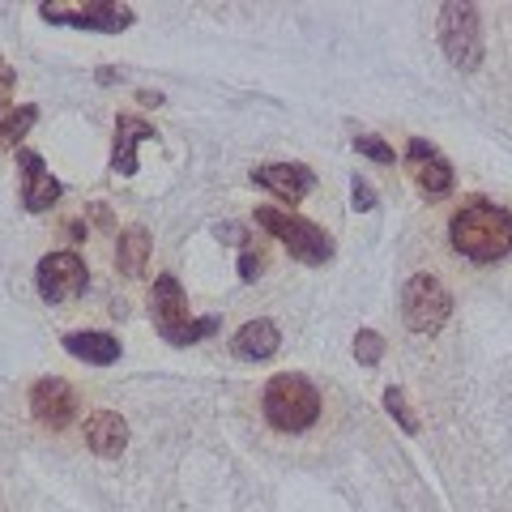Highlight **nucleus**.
Here are the masks:
<instances>
[{
	"label": "nucleus",
	"mask_w": 512,
	"mask_h": 512,
	"mask_svg": "<svg viewBox=\"0 0 512 512\" xmlns=\"http://www.w3.org/2000/svg\"><path fill=\"white\" fill-rule=\"evenodd\" d=\"M448 244L470 265H500L512 252V210L491 197H466L448 214Z\"/></svg>",
	"instance_id": "obj_1"
},
{
	"label": "nucleus",
	"mask_w": 512,
	"mask_h": 512,
	"mask_svg": "<svg viewBox=\"0 0 512 512\" xmlns=\"http://www.w3.org/2000/svg\"><path fill=\"white\" fill-rule=\"evenodd\" d=\"M320 410H325V397H320L316 384L308 376H299V372L274 376L265 384V393H261L265 423L274 431H282V436H299V431H308L320 419Z\"/></svg>",
	"instance_id": "obj_2"
},
{
	"label": "nucleus",
	"mask_w": 512,
	"mask_h": 512,
	"mask_svg": "<svg viewBox=\"0 0 512 512\" xmlns=\"http://www.w3.org/2000/svg\"><path fill=\"white\" fill-rule=\"evenodd\" d=\"M150 303H154V325H158V333H163V342H171V346H192V342L218 333V325H222L218 316L188 320V299H184V286H180L175 274H158L154 278Z\"/></svg>",
	"instance_id": "obj_3"
},
{
	"label": "nucleus",
	"mask_w": 512,
	"mask_h": 512,
	"mask_svg": "<svg viewBox=\"0 0 512 512\" xmlns=\"http://www.w3.org/2000/svg\"><path fill=\"white\" fill-rule=\"evenodd\" d=\"M256 227H265L274 239H282V248L303 265H325L333 256L329 231H320L316 222L299 218L291 210H274V205H256Z\"/></svg>",
	"instance_id": "obj_4"
},
{
	"label": "nucleus",
	"mask_w": 512,
	"mask_h": 512,
	"mask_svg": "<svg viewBox=\"0 0 512 512\" xmlns=\"http://www.w3.org/2000/svg\"><path fill=\"white\" fill-rule=\"evenodd\" d=\"M402 316L410 333L436 338L444 329V320L453 316V295H448V286L436 274H414L402 291Z\"/></svg>",
	"instance_id": "obj_5"
},
{
	"label": "nucleus",
	"mask_w": 512,
	"mask_h": 512,
	"mask_svg": "<svg viewBox=\"0 0 512 512\" xmlns=\"http://www.w3.org/2000/svg\"><path fill=\"white\" fill-rule=\"evenodd\" d=\"M440 47L453 69H478L487 56V43H483V26H478V9L474 5H461V0H453V5L440 9Z\"/></svg>",
	"instance_id": "obj_6"
},
{
	"label": "nucleus",
	"mask_w": 512,
	"mask_h": 512,
	"mask_svg": "<svg viewBox=\"0 0 512 512\" xmlns=\"http://www.w3.org/2000/svg\"><path fill=\"white\" fill-rule=\"evenodd\" d=\"M35 286H39V299L43 303H73L86 295L90 286V269L77 252H52L39 261V274H35Z\"/></svg>",
	"instance_id": "obj_7"
},
{
	"label": "nucleus",
	"mask_w": 512,
	"mask_h": 512,
	"mask_svg": "<svg viewBox=\"0 0 512 512\" xmlns=\"http://www.w3.org/2000/svg\"><path fill=\"white\" fill-rule=\"evenodd\" d=\"M406 167H410V180L414 188L423 192L427 201H444L448 192L457 188V175H453V163L431 146V141L423 137H410V146H406Z\"/></svg>",
	"instance_id": "obj_8"
},
{
	"label": "nucleus",
	"mask_w": 512,
	"mask_h": 512,
	"mask_svg": "<svg viewBox=\"0 0 512 512\" xmlns=\"http://www.w3.org/2000/svg\"><path fill=\"white\" fill-rule=\"evenodd\" d=\"M30 414H35V423H43L47 431L69 427L73 414H77V393H73V384L60 380V376L35 380V389H30Z\"/></svg>",
	"instance_id": "obj_9"
},
{
	"label": "nucleus",
	"mask_w": 512,
	"mask_h": 512,
	"mask_svg": "<svg viewBox=\"0 0 512 512\" xmlns=\"http://www.w3.org/2000/svg\"><path fill=\"white\" fill-rule=\"evenodd\" d=\"M43 18L52 26H73V30H99V35H120L124 26H133V9L124 5H90V9H43Z\"/></svg>",
	"instance_id": "obj_10"
},
{
	"label": "nucleus",
	"mask_w": 512,
	"mask_h": 512,
	"mask_svg": "<svg viewBox=\"0 0 512 512\" xmlns=\"http://www.w3.org/2000/svg\"><path fill=\"white\" fill-rule=\"evenodd\" d=\"M252 180L261 184V188H269V192H278L286 205L303 201L316 188V175L303 167V163H265V167L252 171Z\"/></svg>",
	"instance_id": "obj_11"
},
{
	"label": "nucleus",
	"mask_w": 512,
	"mask_h": 512,
	"mask_svg": "<svg viewBox=\"0 0 512 512\" xmlns=\"http://www.w3.org/2000/svg\"><path fill=\"white\" fill-rule=\"evenodd\" d=\"M18 163L26 167V192H22V201H26V210L30 214H39V210H52L56 197H60V184L52 180V171L43 167V158L35 150H22L18 154Z\"/></svg>",
	"instance_id": "obj_12"
},
{
	"label": "nucleus",
	"mask_w": 512,
	"mask_h": 512,
	"mask_svg": "<svg viewBox=\"0 0 512 512\" xmlns=\"http://www.w3.org/2000/svg\"><path fill=\"white\" fill-rule=\"evenodd\" d=\"M82 431H86V444L99 457H120V448L128 444V423L116 410H94Z\"/></svg>",
	"instance_id": "obj_13"
},
{
	"label": "nucleus",
	"mask_w": 512,
	"mask_h": 512,
	"mask_svg": "<svg viewBox=\"0 0 512 512\" xmlns=\"http://www.w3.org/2000/svg\"><path fill=\"white\" fill-rule=\"evenodd\" d=\"M278 342H282V333H278V325H274V320H248V325L235 333L231 350H235L239 359L256 363V359H269V355H274V350H278Z\"/></svg>",
	"instance_id": "obj_14"
},
{
	"label": "nucleus",
	"mask_w": 512,
	"mask_h": 512,
	"mask_svg": "<svg viewBox=\"0 0 512 512\" xmlns=\"http://www.w3.org/2000/svg\"><path fill=\"white\" fill-rule=\"evenodd\" d=\"M154 128L146 120L137 116H120L116 120V158H111V167H116L120 175H133L137 171V146L141 141H150Z\"/></svg>",
	"instance_id": "obj_15"
},
{
	"label": "nucleus",
	"mask_w": 512,
	"mask_h": 512,
	"mask_svg": "<svg viewBox=\"0 0 512 512\" xmlns=\"http://www.w3.org/2000/svg\"><path fill=\"white\" fill-rule=\"evenodd\" d=\"M64 346H69V355L86 359L94 367H111V363L120 359V342L111 338V333H69Z\"/></svg>",
	"instance_id": "obj_16"
},
{
	"label": "nucleus",
	"mask_w": 512,
	"mask_h": 512,
	"mask_svg": "<svg viewBox=\"0 0 512 512\" xmlns=\"http://www.w3.org/2000/svg\"><path fill=\"white\" fill-rule=\"evenodd\" d=\"M146 261H150V235L141 227L120 231V239H116V269H120V274L124 278L146 274Z\"/></svg>",
	"instance_id": "obj_17"
},
{
	"label": "nucleus",
	"mask_w": 512,
	"mask_h": 512,
	"mask_svg": "<svg viewBox=\"0 0 512 512\" xmlns=\"http://www.w3.org/2000/svg\"><path fill=\"white\" fill-rule=\"evenodd\" d=\"M355 150H359L363 158H372V163L393 167V146H384V141L372 137V133H359V137H355Z\"/></svg>",
	"instance_id": "obj_18"
},
{
	"label": "nucleus",
	"mask_w": 512,
	"mask_h": 512,
	"mask_svg": "<svg viewBox=\"0 0 512 512\" xmlns=\"http://www.w3.org/2000/svg\"><path fill=\"white\" fill-rule=\"evenodd\" d=\"M380 355H384V342H380V333H372V329H363L359 338H355V359L359 363H380Z\"/></svg>",
	"instance_id": "obj_19"
},
{
	"label": "nucleus",
	"mask_w": 512,
	"mask_h": 512,
	"mask_svg": "<svg viewBox=\"0 0 512 512\" xmlns=\"http://www.w3.org/2000/svg\"><path fill=\"white\" fill-rule=\"evenodd\" d=\"M35 116H39L35 107H22V111H13V116H9L5 124H0V141H18V137L26 133V128L35 124Z\"/></svg>",
	"instance_id": "obj_20"
},
{
	"label": "nucleus",
	"mask_w": 512,
	"mask_h": 512,
	"mask_svg": "<svg viewBox=\"0 0 512 512\" xmlns=\"http://www.w3.org/2000/svg\"><path fill=\"white\" fill-rule=\"evenodd\" d=\"M384 406H389V414H393V419L410 431V436H414V431H419V423H414V419H410V410H406V397H402V389H389V393H384Z\"/></svg>",
	"instance_id": "obj_21"
},
{
	"label": "nucleus",
	"mask_w": 512,
	"mask_h": 512,
	"mask_svg": "<svg viewBox=\"0 0 512 512\" xmlns=\"http://www.w3.org/2000/svg\"><path fill=\"white\" fill-rule=\"evenodd\" d=\"M350 197H355V210H376V192H372V184H367L363 175L350 180Z\"/></svg>",
	"instance_id": "obj_22"
},
{
	"label": "nucleus",
	"mask_w": 512,
	"mask_h": 512,
	"mask_svg": "<svg viewBox=\"0 0 512 512\" xmlns=\"http://www.w3.org/2000/svg\"><path fill=\"white\" fill-rule=\"evenodd\" d=\"M9 94H13V69L5 60H0V111H5V103H9Z\"/></svg>",
	"instance_id": "obj_23"
},
{
	"label": "nucleus",
	"mask_w": 512,
	"mask_h": 512,
	"mask_svg": "<svg viewBox=\"0 0 512 512\" xmlns=\"http://www.w3.org/2000/svg\"><path fill=\"white\" fill-rule=\"evenodd\" d=\"M256 269H261V261H256L252 252H244V261H239V274H244V282H252V278H256Z\"/></svg>",
	"instance_id": "obj_24"
}]
</instances>
